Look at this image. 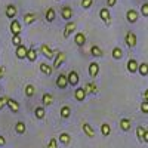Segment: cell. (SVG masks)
<instances>
[{"mask_svg":"<svg viewBox=\"0 0 148 148\" xmlns=\"http://www.w3.org/2000/svg\"><path fill=\"white\" fill-rule=\"evenodd\" d=\"M67 79H68V84H71V86H77L79 82H80V76L76 70H71L67 74Z\"/></svg>","mask_w":148,"mask_h":148,"instance_id":"cell-1","label":"cell"},{"mask_svg":"<svg viewBox=\"0 0 148 148\" xmlns=\"http://www.w3.org/2000/svg\"><path fill=\"white\" fill-rule=\"evenodd\" d=\"M125 42L129 47H135L138 43V39H136V34H135L133 31H127L126 33V37H125Z\"/></svg>","mask_w":148,"mask_h":148,"instance_id":"cell-2","label":"cell"},{"mask_svg":"<svg viewBox=\"0 0 148 148\" xmlns=\"http://www.w3.org/2000/svg\"><path fill=\"white\" fill-rule=\"evenodd\" d=\"M65 59H67V56H65V53L64 52H56L55 53V61H53V68H59L61 65H62L64 62H65Z\"/></svg>","mask_w":148,"mask_h":148,"instance_id":"cell-3","label":"cell"},{"mask_svg":"<svg viewBox=\"0 0 148 148\" xmlns=\"http://www.w3.org/2000/svg\"><path fill=\"white\" fill-rule=\"evenodd\" d=\"M56 86L59 89H67V86H68L67 74H59V76L56 77Z\"/></svg>","mask_w":148,"mask_h":148,"instance_id":"cell-4","label":"cell"},{"mask_svg":"<svg viewBox=\"0 0 148 148\" xmlns=\"http://www.w3.org/2000/svg\"><path fill=\"white\" fill-rule=\"evenodd\" d=\"M10 33H12V36H19L21 34V24H19V21H16V19H12L10 21Z\"/></svg>","mask_w":148,"mask_h":148,"instance_id":"cell-5","label":"cell"},{"mask_svg":"<svg viewBox=\"0 0 148 148\" xmlns=\"http://www.w3.org/2000/svg\"><path fill=\"white\" fill-rule=\"evenodd\" d=\"M76 22H74V21H68L67 22V25H65V28H64V37H65V39H68V37L74 33V30H76Z\"/></svg>","mask_w":148,"mask_h":148,"instance_id":"cell-6","label":"cell"},{"mask_svg":"<svg viewBox=\"0 0 148 148\" xmlns=\"http://www.w3.org/2000/svg\"><path fill=\"white\" fill-rule=\"evenodd\" d=\"M27 52H28V47H25L24 45H21V46L16 47L15 55H16L18 59H25V58H27Z\"/></svg>","mask_w":148,"mask_h":148,"instance_id":"cell-7","label":"cell"},{"mask_svg":"<svg viewBox=\"0 0 148 148\" xmlns=\"http://www.w3.org/2000/svg\"><path fill=\"white\" fill-rule=\"evenodd\" d=\"M126 18H127V21L130 22V24H135L138 21V18H139V14L135 9H129L127 12H126Z\"/></svg>","mask_w":148,"mask_h":148,"instance_id":"cell-8","label":"cell"},{"mask_svg":"<svg viewBox=\"0 0 148 148\" xmlns=\"http://www.w3.org/2000/svg\"><path fill=\"white\" fill-rule=\"evenodd\" d=\"M5 14H6L8 18L14 19V18L16 16V14H18V9H16L15 5H8V6H6V10H5Z\"/></svg>","mask_w":148,"mask_h":148,"instance_id":"cell-9","label":"cell"},{"mask_svg":"<svg viewBox=\"0 0 148 148\" xmlns=\"http://www.w3.org/2000/svg\"><path fill=\"white\" fill-rule=\"evenodd\" d=\"M61 16H62L65 21H70L73 18V9L70 6H62L61 8Z\"/></svg>","mask_w":148,"mask_h":148,"instance_id":"cell-10","label":"cell"},{"mask_svg":"<svg viewBox=\"0 0 148 148\" xmlns=\"http://www.w3.org/2000/svg\"><path fill=\"white\" fill-rule=\"evenodd\" d=\"M98 74H99V64L93 61V62L89 64V76H90L92 79H95Z\"/></svg>","mask_w":148,"mask_h":148,"instance_id":"cell-11","label":"cell"},{"mask_svg":"<svg viewBox=\"0 0 148 148\" xmlns=\"http://www.w3.org/2000/svg\"><path fill=\"white\" fill-rule=\"evenodd\" d=\"M99 16H101V19L107 24V25H110V22H111V15H110V9H108V8H104V9L99 10Z\"/></svg>","mask_w":148,"mask_h":148,"instance_id":"cell-12","label":"cell"},{"mask_svg":"<svg viewBox=\"0 0 148 148\" xmlns=\"http://www.w3.org/2000/svg\"><path fill=\"white\" fill-rule=\"evenodd\" d=\"M40 52H42L46 58H49V59L53 58V56H55V53H56V52H53V51H52V47H49L47 45H42V46H40Z\"/></svg>","mask_w":148,"mask_h":148,"instance_id":"cell-13","label":"cell"},{"mask_svg":"<svg viewBox=\"0 0 148 148\" xmlns=\"http://www.w3.org/2000/svg\"><path fill=\"white\" fill-rule=\"evenodd\" d=\"M83 89H84V92H86V95L88 93H98V86H96V83H93V82H90V83H86L84 86H83Z\"/></svg>","mask_w":148,"mask_h":148,"instance_id":"cell-14","label":"cell"},{"mask_svg":"<svg viewBox=\"0 0 148 148\" xmlns=\"http://www.w3.org/2000/svg\"><path fill=\"white\" fill-rule=\"evenodd\" d=\"M82 129H83V132H84L86 136H89V138H93V136H95V130H93V127L89 125V123H83Z\"/></svg>","mask_w":148,"mask_h":148,"instance_id":"cell-15","label":"cell"},{"mask_svg":"<svg viewBox=\"0 0 148 148\" xmlns=\"http://www.w3.org/2000/svg\"><path fill=\"white\" fill-rule=\"evenodd\" d=\"M138 67H139V64L136 62V59H133V58H130L129 61H127V71L129 73H136L138 71Z\"/></svg>","mask_w":148,"mask_h":148,"instance_id":"cell-16","label":"cell"},{"mask_svg":"<svg viewBox=\"0 0 148 148\" xmlns=\"http://www.w3.org/2000/svg\"><path fill=\"white\" fill-rule=\"evenodd\" d=\"M74 42H76V45H77L79 47L84 46V43H86V36H84V33H77L76 36H74Z\"/></svg>","mask_w":148,"mask_h":148,"instance_id":"cell-17","label":"cell"},{"mask_svg":"<svg viewBox=\"0 0 148 148\" xmlns=\"http://www.w3.org/2000/svg\"><path fill=\"white\" fill-rule=\"evenodd\" d=\"M8 107H9V110L12 111V113H19V104H18V101H15V99H8V104H6Z\"/></svg>","mask_w":148,"mask_h":148,"instance_id":"cell-18","label":"cell"},{"mask_svg":"<svg viewBox=\"0 0 148 148\" xmlns=\"http://www.w3.org/2000/svg\"><path fill=\"white\" fill-rule=\"evenodd\" d=\"M40 71H42L43 74H46V76H51V74L53 73V67L49 65V64H46V62H42V64H40Z\"/></svg>","mask_w":148,"mask_h":148,"instance_id":"cell-19","label":"cell"},{"mask_svg":"<svg viewBox=\"0 0 148 148\" xmlns=\"http://www.w3.org/2000/svg\"><path fill=\"white\" fill-rule=\"evenodd\" d=\"M36 19H37V15L33 14V12H28V14L24 15V24H25V25H28V24H33Z\"/></svg>","mask_w":148,"mask_h":148,"instance_id":"cell-20","label":"cell"},{"mask_svg":"<svg viewBox=\"0 0 148 148\" xmlns=\"http://www.w3.org/2000/svg\"><path fill=\"white\" fill-rule=\"evenodd\" d=\"M25 130H27V126H25V123H24V121H16L15 123V132L18 135L25 133Z\"/></svg>","mask_w":148,"mask_h":148,"instance_id":"cell-21","label":"cell"},{"mask_svg":"<svg viewBox=\"0 0 148 148\" xmlns=\"http://www.w3.org/2000/svg\"><path fill=\"white\" fill-rule=\"evenodd\" d=\"M90 55H92V56H95V58H101L104 53H102V49H101L99 46L93 45V46L90 47Z\"/></svg>","mask_w":148,"mask_h":148,"instance_id":"cell-22","label":"cell"},{"mask_svg":"<svg viewBox=\"0 0 148 148\" xmlns=\"http://www.w3.org/2000/svg\"><path fill=\"white\" fill-rule=\"evenodd\" d=\"M120 127H121V130H125V132L130 130V127H132V121H130L129 119H121V120H120Z\"/></svg>","mask_w":148,"mask_h":148,"instance_id":"cell-23","label":"cell"},{"mask_svg":"<svg viewBox=\"0 0 148 148\" xmlns=\"http://www.w3.org/2000/svg\"><path fill=\"white\" fill-rule=\"evenodd\" d=\"M74 98H76L77 101H84V98H86V92L83 88H77L76 92H74Z\"/></svg>","mask_w":148,"mask_h":148,"instance_id":"cell-24","label":"cell"},{"mask_svg":"<svg viewBox=\"0 0 148 148\" xmlns=\"http://www.w3.org/2000/svg\"><path fill=\"white\" fill-rule=\"evenodd\" d=\"M58 141H59L61 144H64V145H68V144H70V141H71V136H70V133H67V132H62V133L59 135Z\"/></svg>","mask_w":148,"mask_h":148,"instance_id":"cell-25","label":"cell"},{"mask_svg":"<svg viewBox=\"0 0 148 148\" xmlns=\"http://www.w3.org/2000/svg\"><path fill=\"white\" fill-rule=\"evenodd\" d=\"M55 16H56V14H55V9H53V8H49V9L46 10V14H45L46 21H47V22H52V21L55 19Z\"/></svg>","mask_w":148,"mask_h":148,"instance_id":"cell-26","label":"cell"},{"mask_svg":"<svg viewBox=\"0 0 148 148\" xmlns=\"http://www.w3.org/2000/svg\"><path fill=\"white\" fill-rule=\"evenodd\" d=\"M42 102H43L45 107L51 105V104L53 102V96H52L51 93H43V96H42Z\"/></svg>","mask_w":148,"mask_h":148,"instance_id":"cell-27","label":"cell"},{"mask_svg":"<svg viewBox=\"0 0 148 148\" xmlns=\"http://www.w3.org/2000/svg\"><path fill=\"white\" fill-rule=\"evenodd\" d=\"M27 59L31 61V62L37 59V51H36L34 47H30V49H28V52H27Z\"/></svg>","mask_w":148,"mask_h":148,"instance_id":"cell-28","label":"cell"},{"mask_svg":"<svg viewBox=\"0 0 148 148\" xmlns=\"http://www.w3.org/2000/svg\"><path fill=\"white\" fill-rule=\"evenodd\" d=\"M34 116H36V119L42 120L45 117V108L43 107H36L34 108Z\"/></svg>","mask_w":148,"mask_h":148,"instance_id":"cell-29","label":"cell"},{"mask_svg":"<svg viewBox=\"0 0 148 148\" xmlns=\"http://www.w3.org/2000/svg\"><path fill=\"white\" fill-rule=\"evenodd\" d=\"M71 116V108L68 105H64L62 108H61V117L62 119H68Z\"/></svg>","mask_w":148,"mask_h":148,"instance_id":"cell-30","label":"cell"},{"mask_svg":"<svg viewBox=\"0 0 148 148\" xmlns=\"http://www.w3.org/2000/svg\"><path fill=\"white\" fill-rule=\"evenodd\" d=\"M101 133L104 135V136H108V135L111 133V127H110L108 123H102L101 125Z\"/></svg>","mask_w":148,"mask_h":148,"instance_id":"cell-31","label":"cell"},{"mask_svg":"<svg viewBox=\"0 0 148 148\" xmlns=\"http://www.w3.org/2000/svg\"><path fill=\"white\" fill-rule=\"evenodd\" d=\"M138 71H139V74H141V76H147V74H148V64H147V62H142V64H139V67H138Z\"/></svg>","mask_w":148,"mask_h":148,"instance_id":"cell-32","label":"cell"},{"mask_svg":"<svg viewBox=\"0 0 148 148\" xmlns=\"http://www.w3.org/2000/svg\"><path fill=\"white\" fill-rule=\"evenodd\" d=\"M121 56H123V51H121L119 46H116V47L113 49V58H114V59H121Z\"/></svg>","mask_w":148,"mask_h":148,"instance_id":"cell-33","label":"cell"},{"mask_svg":"<svg viewBox=\"0 0 148 148\" xmlns=\"http://www.w3.org/2000/svg\"><path fill=\"white\" fill-rule=\"evenodd\" d=\"M34 93H36V88H34L33 84H27V86H25V96L31 98Z\"/></svg>","mask_w":148,"mask_h":148,"instance_id":"cell-34","label":"cell"},{"mask_svg":"<svg viewBox=\"0 0 148 148\" xmlns=\"http://www.w3.org/2000/svg\"><path fill=\"white\" fill-rule=\"evenodd\" d=\"M144 133H145V129L142 127V126H138L136 127V136H138V139L142 142V138H144Z\"/></svg>","mask_w":148,"mask_h":148,"instance_id":"cell-35","label":"cell"},{"mask_svg":"<svg viewBox=\"0 0 148 148\" xmlns=\"http://www.w3.org/2000/svg\"><path fill=\"white\" fill-rule=\"evenodd\" d=\"M12 43H14V46H21L22 45V40H21V36H12Z\"/></svg>","mask_w":148,"mask_h":148,"instance_id":"cell-36","label":"cell"},{"mask_svg":"<svg viewBox=\"0 0 148 148\" xmlns=\"http://www.w3.org/2000/svg\"><path fill=\"white\" fill-rule=\"evenodd\" d=\"M93 3V0H82V8L83 9H89Z\"/></svg>","mask_w":148,"mask_h":148,"instance_id":"cell-37","label":"cell"},{"mask_svg":"<svg viewBox=\"0 0 148 148\" xmlns=\"http://www.w3.org/2000/svg\"><path fill=\"white\" fill-rule=\"evenodd\" d=\"M47 148H58V139H55V138H52V139H49Z\"/></svg>","mask_w":148,"mask_h":148,"instance_id":"cell-38","label":"cell"},{"mask_svg":"<svg viewBox=\"0 0 148 148\" xmlns=\"http://www.w3.org/2000/svg\"><path fill=\"white\" fill-rule=\"evenodd\" d=\"M8 99H9L8 96H0V110H3V108L6 107V104H8Z\"/></svg>","mask_w":148,"mask_h":148,"instance_id":"cell-39","label":"cell"},{"mask_svg":"<svg viewBox=\"0 0 148 148\" xmlns=\"http://www.w3.org/2000/svg\"><path fill=\"white\" fill-rule=\"evenodd\" d=\"M141 14H142L144 16H148V3H144V5L141 6Z\"/></svg>","mask_w":148,"mask_h":148,"instance_id":"cell-40","label":"cell"},{"mask_svg":"<svg viewBox=\"0 0 148 148\" xmlns=\"http://www.w3.org/2000/svg\"><path fill=\"white\" fill-rule=\"evenodd\" d=\"M141 111L144 114H148V102H145V101L141 102Z\"/></svg>","mask_w":148,"mask_h":148,"instance_id":"cell-41","label":"cell"},{"mask_svg":"<svg viewBox=\"0 0 148 148\" xmlns=\"http://www.w3.org/2000/svg\"><path fill=\"white\" fill-rule=\"evenodd\" d=\"M142 142H147V144H148V129H145V133H144V138H142Z\"/></svg>","mask_w":148,"mask_h":148,"instance_id":"cell-42","label":"cell"},{"mask_svg":"<svg viewBox=\"0 0 148 148\" xmlns=\"http://www.w3.org/2000/svg\"><path fill=\"white\" fill-rule=\"evenodd\" d=\"M116 2H117V0H107V5H108V8L114 6V5H116Z\"/></svg>","mask_w":148,"mask_h":148,"instance_id":"cell-43","label":"cell"},{"mask_svg":"<svg viewBox=\"0 0 148 148\" xmlns=\"http://www.w3.org/2000/svg\"><path fill=\"white\" fill-rule=\"evenodd\" d=\"M3 76H5V68H3L2 65H0V80L3 79Z\"/></svg>","mask_w":148,"mask_h":148,"instance_id":"cell-44","label":"cell"},{"mask_svg":"<svg viewBox=\"0 0 148 148\" xmlns=\"http://www.w3.org/2000/svg\"><path fill=\"white\" fill-rule=\"evenodd\" d=\"M6 144V139H5V136H2V135H0V147L2 145H5Z\"/></svg>","mask_w":148,"mask_h":148,"instance_id":"cell-45","label":"cell"},{"mask_svg":"<svg viewBox=\"0 0 148 148\" xmlns=\"http://www.w3.org/2000/svg\"><path fill=\"white\" fill-rule=\"evenodd\" d=\"M144 101H145V102H148V89L144 92Z\"/></svg>","mask_w":148,"mask_h":148,"instance_id":"cell-46","label":"cell"}]
</instances>
